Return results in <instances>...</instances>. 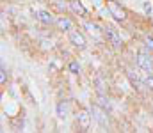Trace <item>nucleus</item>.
Instances as JSON below:
<instances>
[{"label": "nucleus", "instance_id": "1", "mask_svg": "<svg viewBox=\"0 0 153 133\" xmlns=\"http://www.w3.org/2000/svg\"><path fill=\"white\" fill-rule=\"evenodd\" d=\"M135 64L141 71L148 73V75H153V55L150 53V50L146 48H141L135 55Z\"/></svg>", "mask_w": 153, "mask_h": 133}, {"label": "nucleus", "instance_id": "2", "mask_svg": "<svg viewBox=\"0 0 153 133\" xmlns=\"http://www.w3.org/2000/svg\"><path fill=\"white\" fill-rule=\"evenodd\" d=\"M93 119L98 123V126L102 128V130H109V126H111V123H109V115H107V108H103V107H100V105H93Z\"/></svg>", "mask_w": 153, "mask_h": 133}, {"label": "nucleus", "instance_id": "3", "mask_svg": "<svg viewBox=\"0 0 153 133\" xmlns=\"http://www.w3.org/2000/svg\"><path fill=\"white\" fill-rule=\"evenodd\" d=\"M107 7H109L111 16H114L117 21H125V20H126V11H125L117 2H114V0H107Z\"/></svg>", "mask_w": 153, "mask_h": 133}, {"label": "nucleus", "instance_id": "4", "mask_svg": "<svg viewBox=\"0 0 153 133\" xmlns=\"http://www.w3.org/2000/svg\"><path fill=\"white\" fill-rule=\"evenodd\" d=\"M68 37H70V43L73 44L75 48H78V50H84L85 46H87V41H85V37H84V34L82 32H78V30H70L68 32Z\"/></svg>", "mask_w": 153, "mask_h": 133}, {"label": "nucleus", "instance_id": "5", "mask_svg": "<svg viewBox=\"0 0 153 133\" xmlns=\"http://www.w3.org/2000/svg\"><path fill=\"white\" fill-rule=\"evenodd\" d=\"M103 36H105V39L112 44L114 48H121V44H123L121 43V37H119L117 30H114L112 27H103Z\"/></svg>", "mask_w": 153, "mask_h": 133}, {"label": "nucleus", "instance_id": "6", "mask_svg": "<svg viewBox=\"0 0 153 133\" xmlns=\"http://www.w3.org/2000/svg\"><path fill=\"white\" fill-rule=\"evenodd\" d=\"M76 124H78V128H80L82 132H87V130H89V124H91V115H89V112H87L85 108L78 110V114H76Z\"/></svg>", "mask_w": 153, "mask_h": 133}, {"label": "nucleus", "instance_id": "7", "mask_svg": "<svg viewBox=\"0 0 153 133\" xmlns=\"http://www.w3.org/2000/svg\"><path fill=\"white\" fill-rule=\"evenodd\" d=\"M126 76H128V80H130L132 87L135 89L137 92H143V90L146 89V87H144V80H141V78L134 73V71H130V69H128V71H126Z\"/></svg>", "mask_w": 153, "mask_h": 133}, {"label": "nucleus", "instance_id": "8", "mask_svg": "<svg viewBox=\"0 0 153 133\" xmlns=\"http://www.w3.org/2000/svg\"><path fill=\"white\" fill-rule=\"evenodd\" d=\"M36 16H38L39 21H41V23H45V25H52V23H55V21H57V20L53 18V14H52V12L43 11V9L36 11Z\"/></svg>", "mask_w": 153, "mask_h": 133}, {"label": "nucleus", "instance_id": "9", "mask_svg": "<svg viewBox=\"0 0 153 133\" xmlns=\"http://www.w3.org/2000/svg\"><path fill=\"white\" fill-rule=\"evenodd\" d=\"M68 4H70V9L75 12L76 16H80V18H85V16H87V9H85L78 0H70Z\"/></svg>", "mask_w": 153, "mask_h": 133}, {"label": "nucleus", "instance_id": "10", "mask_svg": "<svg viewBox=\"0 0 153 133\" xmlns=\"http://www.w3.org/2000/svg\"><path fill=\"white\" fill-rule=\"evenodd\" d=\"M55 23H57V27H59L61 30H64V32H70V30L73 29V23H71V20H70V18H66V16H61V18H59Z\"/></svg>", "mask_w": 153, "mask_h": 133}, {"label": "nucleus", "instance_id": "11", "mask_svg": "<svg viewBox=\"0 0 153 133\" xmlns=\"http://www.w3.org/2000/svg\"><path fill=\"white\" fill-rule=\"evenodd\" d=\"M68 112H70V103H68V101H61V103L57 105V115H59L61 119H64V117L68 115Z\"/></svg>", "mask_w": 153, "mask_h": 133}, {"label": "nucleus", "instance_id": "12", "mask_svg": "<svg viewBox=\"0 0 153 133\" xmlns=\"http://www.w3.org/2000/svg\"><path fill=\"white\" fill-rule=\"evenodd\" d=\"M85 29H87L93 36H96V37H100V36L103 34V29H100L96 23H91V21H87V23H85Z\"/></svg>", "mask_w": 153, "mask_h": 133}, {"label": "nucleus", "instance_id": "13", "mask_svg": "<svg viewBox=\"0 0 153 133\" xmlns=\"http://www.w3.org/2000/svg\"><path fill=\"white\" fill-rule=\"evenodd\" d=\"M144 87L153 92V75H148V76L144 78Z\"/></svg>", "mask_w": 153, "mask_h": 133}, {"label": "nucleus", "instance_id": "14", "mask_svg": "<svg viewBox=\"0 0 153 133\" xmlns=\"http://www.w3.org/2000/svg\"><path fill=\"white\" fill-rule=\"evenodd\" d=\"M70 71H71L73 75H78V73H80V66H78V62H76V60L70 62Z\"/></svg>", "mask_w": 153, "mask_h": 133}, {"label": "nucleus", "instance_id": "15", "mask_svg": "<svg viewBox=\"0 0 153 133\" xmlns=\"http://www.w3.org/2000/svg\"><path fill=\"white\" fill-rule=\"evenodd\" d=\"M144 41H146V46H148V48H152V50H153V36H150V34H148V36L144 37Z\"/></svg>", "mask_w": 153, "mask_h": 133}, {"label": "nucleus", "instance_id": "16", "mask_svg": "<svg viewBox=\"0 0 153 133\" xmlns=\"http://www.w3.org/2000/svg\"><path fill=\"white\" fill-rule=\"evenodd\" d=\"M0 73H2V75H0V82H2V84H5L7 75H5V66H4V64H2V71H0Z\"/></svg>", "mask_w": 153, "mask_h": 133}]
</instances>
